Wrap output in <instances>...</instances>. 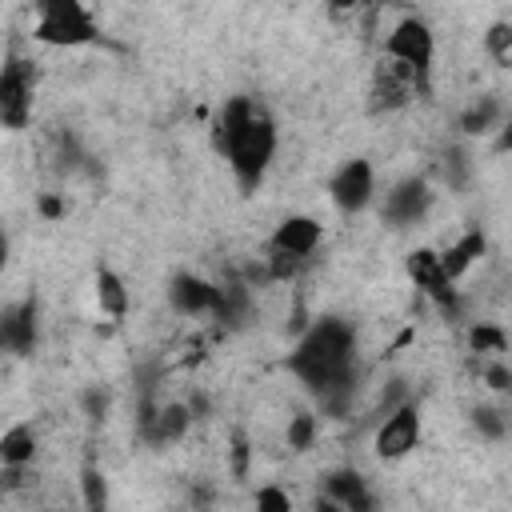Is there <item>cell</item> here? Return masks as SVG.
I'll use <instances>...</instances> for the list:
<instances>
[{
    "label": "cell",
    "instance_id": "6da1fadb",
    "mask_svg": "<svg viewBox=\"0 0 512 512\" xmlns=\"http://www.w3.org/2000/svg\"><path fill=\"white\" fill-rule=\"evenodd\" d=\"M288 372L324 400L328 412H344L356 388V328L340 316L316 320L288 352Z\"/></svg>",
    "mask_w": 512,
    "mask_h": 512
},
{
    "label": "cell",
    "instance_id": "7a4b0ae2",
    "mask_svg": "<svg viewBox=\"0 0 512 512\" xmlns=\"http://www.w3.org/2000/svg\"><path fill=\"white\" fill-rule=\"evenodd\" d=\"M276 144H280L276 124L264 112V104H256L252 96L224 100V108L212 120V148L228 160V168L244 192H252L264 180V172L276 156Z\"/></svg>",
    "mask_w": 512,
    "mask_h": 512
},
{
    "label": "cell",
    "instance_id": "3957f363",
    "mask_svg": "<svg viewBox=\"0 0 512 512\" xmlns=\"http://www.w3.org/2000/svg\"><path fill=\"white\" fill-rule=\"evenodd\" d=\"M32 36L48 48H84L100 36V28L80 0H44L32 8Z\"/></svg>",
    "mask_w": 512,
    "mask_h": 512
},
{
    "label": "cell",
    "instance_id": "277c9868",
    "mask_svg": "<svg viewBox=\"0 0 512 512\" xmlns=\"http://www.w3.org/2000/svg\"><path fill=\"white\" fill-rule=\"evenodd\" d=\"M36 108V64L20 52H8L0 60V128L24 132L32 124Z\"/></svg>",
    "mask_w": 512,
    "mask_h": 512
},
{
    "label": "cell",
    "instance_id": "5b68a950",
    "mask_svg": "<svg viewBox=\"0 0 512 512\" xmlns=\"http://www.w3.org/2000/svg\"><path fill=\"white\" fill-rule=\"evenodd\" d=\"M384 60L428 76L432 72V60H436V32L428 28V20H420V16L396 20L388 28V36H384Z\"/></svg>",
    "mask_w": 512,
    "mask_h": 512
},
{
    "label": "cell",
    "instance_id": "8992f818",
    "mask_svg": "<svg viewBox=\"0 0 512 512\" xmlns=\"http://www.w3.org/2000/svg\"><path fill=\"white\" fill-rule=\"evenodd\" d=\"M420 432H424V424H420L416 404H400V408L384 412V420L376 424L372 448L380 460H404L420 448Z\"/></svg>",
    "mask_w": 512,
    "mask_h": 512
},
{
    "label": "cell",
    "instance_id": "52a82bcc",
    "mask_svg": "<svg viewBox=\"0 0 512 512\" xmlns=\"http://www.w3.org/2000/svg\"><path fill=\"white\" fill-rule=\"evenodd\" d=\"M328 196H332V204H336L340 212H348V216L364 212V208L372 204V196H376V172H372V164H368L364 156L344 160V164L332 172V180H328Z\"/></svg>",
    "mask_w": 512,
    "mask_h": 512
},
{
    "label": "cell",
    "instance_id": "ba28073f",
    "mask_svg": "<svg viewBox=\"0 0 512 512\" xmlns=\"http://www.w3.org/2000/svg\"><path fill=\"white\" fill-rule=\"evenodd\" d=\"M428 208H432V188H428V180L408 176V180H400L396 188H388V196H384V204H380V216H384L392 228H412V224H420V220L428 216Z\"/></svg>",
    "mask_w": 512,
    "mask_h": 512
},
{
    "label": "cell",
    "instance_id": "9c48e42d",
    "mask_svg": "<svg viewBox=\"0 0 512 512\" xmlns=\"http://www.w3.org/2000/svg\"><path fill=\"white\" fill-rule=\"evenodd\" d=\"M168 304L180 316H216L220 308V284L196 272H176L168 280Z\"/></svg>",
    "mask_w": 512,
    "mask_h": 512
},
{
    "label": "cell",
    "instance_id": "30bf717a",
    "mask_svg": "<svg viewBox=\"0 0 512 512\" xmlns=\"http://www.w3.org/2000/svg\"><path fill=\"white\" fill-rule=\"evenodd\" d=\"M36 336H40V308H36V300H20V304L0 308V352L32 356Z\"/></svg>",
    "mask_w": 512,
    "mask_h": 512
},
{
    "label": "cell",
    "instance_id": "8fae6325",
    "mask_svg": "<svg viewBox=\"0 0 512 512\" xmlns=\"http://www.w3.org/2000/svg\"><path fill=\"white\" fill-rule=\"evenodd\" d=\"M320 240H324L320 220H312V216H284L276 224V232L268 236V252H280V256H292V260L308 264L312 252L320 248Z\"/></svg>",
    "mask_w": 512,
    "mask_h": 512
},
{
    "label": "cell",
    "instance_id": "7c38bea8",
    "mask_svg": "<svg viewBox=\"0 0 512 512\" xmlns=\"http://www.w3.org/2000/svg\"><path fill=\"white\" fill-rule=\"evenodd\" d=\"M332 504H340L344 512H372L376 508V496L368 488V480L356 472V468H332L324 476V492Z\"/></svg>",
    "mask_w": 512,
    "mask_h": 512
},
{
    "label": "cell",
    "instance_id": "4fadbf2b",
    "mask_svg": "<svg viewBox=\"0 0 512 512\" xmlns=\"http://www.w3.org/2000/svg\"><path fill=\"white\" fill-rule=\"evenodd\" d=\"M488 252V240H484V232H464L460 240H452L444 252H436L440 256V268H444V276H448V284H456L472 264H480V256Z\"/></svg>",
    "mask_w": 512,
    "mask_h": 512
},
{
    "label": "cell",
    "instance_id": "5bb4252c",
    "mask_svg": "<svg viewBox=\"0 0 512 512\" xmlns=\"http://www.w3.org/2000/svg\"><path fill=\"white\" fill-rule=\"evenodd\" d=\"M36 452H40V440L32 424H12L0 432V468H28Z\"/></svg>",
    "mask_w": 512,
    "mask_h": 512
},
{
    "label": "cell",
    "instance_id": "9a60e30c",
    "mask_svg": "<svg viewBox=\"0 0 512 512\" xmlns=\"http://www.w3.org/2000/svg\"><path fill=\"white\" fill-rule=\"evenodd\" d=\"M128 308H132L128 284L112 268H100L96 272V312L108 316V320H120V316H128Z\"/></svg>",
    "mask_w": 512,
    "mask_h": 512
},
{
    "label": "cell",
    "instance_id": "2e32d148",
    "mask_svg": "<svg viewBox=\"0 0 512 512\" xmlns=\"http://www.w3.org/2000/svg\"><path fill=\"white\" fill-rule=\"evenodd\" d=\"M460 128L468 136H488L496 128H504V104L496 96H480L464 116H460Z\"/></svg>",
    "mask_w": 512,
    "mask_h": 512
},
{
    "label": "cell",
    "instance_id": "e0dca14e",
    "mask_svg": "<svg viewBox=\"0 0 512 512\" xmlns=\"http://www.w3.org/2000/svg\"><path fill=\"white\" fill-rule=\"evenodd\" d=\"M468 348H472V352H480V360H500V356H504V348H508V336H504V328H500V324L480 320V324H472V328H468Z\"/></svg>",
    "mask_w": 512,
    "mask_h": 512
},
{
    "label": "cell",
    "instance_id": "ac0fdd59",
    "mask_svg": "<svg viewBox=\"0 0 512 512\" xmlns=\"http://www.w3.org/2000/svg\"><path fill=\"white\" fill-rule=\"evenodd\" d=\"M80 508L84 512H108V480L96 464L80 468Z\"/></svg>",
    "mask_w": 512,
    "mask_h": 512
},
{
    "label": "cell",
    "instance_id": "d6986e66",
    "mask_svg": "<svg viewBox=\"0 0 512 512\" xmlns=\"http://www.w3.org/2000/svg\"><path fill=\"white\" fill-rule=\"evenodd\" d=\"M316 432H320L316 416H312V412H296V416H288L284 440H288V448H292V452H304V448H312V444H316Z\"/></svg>",
    "mask_w": 512,
    "mask_h": 512
},
{
    "label": "cell",
    "instance_id": "ffe728a7",
    "mask_svg": "<svg viewBox=\"0 0 512 512\" xmlns=\"http://www.w3.org/2000/svg\"><path fill=\"white\" fill-rule=\"evenodd\" d=\"M472 424H476V432L488 436V440H504V436H508V412L496 408V404H480V408L472 412Z\"/></svg>",
    "mask_w": 512,
    "mask_h": 512
},
{
    "label": "cell",
    "instance_id": "44dd1931",
    "mask_svg": "<svg viewBox=\"0 0 512 512\" xmlns=\"http://www.w3.org/2000/svg\"><path fill=\"white\" fill-rule=\"evenodd\" d=\"M252 512H296V504H292L288 488H280V484H260L256 496H252Z\"/></svg>",
    "mask_w": 512,
    "mask_h": 512
},
{
    "label": "cell",
    "instance_id": "7402d4cb",
    "mask_svg": "<svg viewBox=\"0 0 512 512\" xmlns=\"http://www.w3.org/2000/svg\"><path fill=\"white\" fill-rule=\"evenodd\" d=\"M484 48H488V56L504 68V64H512V28L508 24H492L488 32H484Z\"/></svg>",
    "mask_w": 512,
    "mask_h": 512
},
{
    "label": "cell",
    "instance_id": "603a6c76",
    "mask_svg": "<svg viewBox=\"0 0 512 512\" xmlns=\"http://www.w3.org/2000/svg\"><path fill=\"white\" fill-rule=\"evenodd\" d=\"M480 380L492 388V392H508L512 388V372L504 360H480Z\"/></svg>",
    "mask_w": 512,
    "mask_h": 512
},
{
    "label": "cell",
    "instance_id": "cb8c5ba5",
    "mask_svg": "<svg viewBox=\"0 0 512 512\" xmlns=\"http://www.w3.org/2000/svg\"><path fill=\"white\" fill-rule=\"evenodd\" d=\"M84 408H88V416H92V420H100V416H104V408H108V396H104V392H88V396H84Z\"/></svg>",
    "mask_w": 512,
    "mask_h": 512
},
{
    "label": "cell",
    "instance_id": "d4e9b609",
    "mask_svg": "<svg viewBox=\"0 0 512 512\" xmlns=\"http://www.w3.org/2000/svg\"><path fill=\"white\" fill-rule=\"evenodd\" d=\"M40 212H44L48 220H56V216H64V200H60V196H44V200H40Z\"/></svg>",
    "mask_w": 512,
    "mask_h": 512
},
{
    "label": "cell",
    "instance_id": "484cf974",
    "mask_svg": "<svg viewBox=\"0 0 512 512\" xmlns=\"http://www.w3.org/2000/svg\"><path fill=\"white\" fill-rule=\"evenodd\" d=\"M312 512H344V508H340V504H332L328 496H316V500H312Z\"/></svg>",
    "mask_w": 512,
    "mask_h": 512
},
{
    "label": "cell",
    "instance_id": "4316f807",
    "mask_svg": "<svg viewBox=\"0 0 512 512\" xmlns=\"http://www.w3.org/2000/svg\"><path fill=\"white\" fill-rule=\"evenodd\" d=\"M8 252H12V244H8V232H0V276H4V268H8Z\"/></svg>",
    "mask_w": 512,
    "mask_h": 512
}]
</instances>
